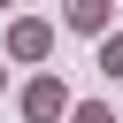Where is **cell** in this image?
<instances>
[{
	"label": "cell",
	"mask_w": 123,
	"mask_h": 123,
	"mask_svg": "<svg viewBox=\"0 0 123 123\" xmlns=\"http://www.w3.org/2000/svg\"><path fill=\"white\" fill-rule=\"evenodd\" d=\"M46 54H54V23L15 15V23H8V62H46Z\"/></svg>",
	"instance_id": "obj_1"
},
{
	"label": "cell",
	"mask_w": 123,
	"mask_h": 123,
	"mask_svg": "<svg viewBox=\"0 0 123 123\" xmlns=\"http://www.w3.org/2000/svg\"><path fill=\"white\" fill-rule=\"evenodd\" d=\"M54 115H69V85L62 77H31L23 85V123H54Z\"/></svg>",
	"instance_id": "obj_2"
},
{
	"label": "cell",
	"mask_w": 123,
	"mask_h": 123,
	"mask_svg": "<svg viewBox=\"0 0 123 123\" xmlns=\"http://www.w3.org/2000/svg\"><path fill=\"white\" fill-rule=\"evenodd\" d=\"M108 8L115 0H69V31H108Z\"/></svg>",
	"instance_id": "obj_3"
},
{
	"label": "cell",
	"mask_w": 123,
	"mask_h": 123,
	"mask_svg": "<svg viewBox=\"0 0 123 123\" xmlns=\"http://www.w3.org/2000/svg\"><path fill=\"white\" fill-rule=\"evenodd\" d=\"M100 69H108V77H123V31H108V38H100Z\"/></svg>",
	"instance_id": "obj_4"
},
{
	"label": "cell",
	"mask_w": 123,
	"mask_h": 123,
	"mask_svg": "<svg viewBox=\"0 0 123 123\" xmlns=\"http://www.w3.org/2000/svg\"><path fill=\"white\" fill-rule=\"evenodd\" d=\"M69 123H115V115H108L100 100H85V108H69Z\"/></svg>",
	"instance_id": "obj_5"
},
{
	"label": "cell",
	"mask_w": 123,
	"mask_h": 123,
	"mask_svg": "<svg viewBox=\"0 0 123 123\" xmlns=\"http://www.w3.org/2000/svg\"><path fill=\"white\" fill-rule=\"evenodd\" d=\"M0 85H8V69H0Z\"/></svg>",
	"instance_id": "obj_6"
},
{
	"label": "cell",
	"mask_w": 123,
	"mask_h": 123,
	"mask_svg": "<svg viewBox=\"0 0 123 123\" xmlns=\"http://www.w3.org/2000/svg\"><path fill=\"white\" fill-rule=\"evenodd\" d=\"M0 8H8V0H0Z\"/></svg>",
	"instance_id": "obj_7"
}]
</instances>
